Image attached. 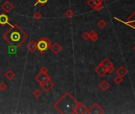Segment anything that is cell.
I'll return each mask as SVG.
<instances>
[{
	"mask_svg": "<svg viewBox=\"0 0 135 114\" xmlns=\"http://www.w3.org/2000/svg\"><path fill=\"white\" fill-rule=\"evenodd\" d=\"M3 38L10 45L19 47L28 39V35L18 25H11L10 28L3 35Z\"/></svg>",
	"mask_w": 135,
	"mask_h": 114,
	"instance_id": "cell-1",
	"label": "cell"
},
{
	"mask_svg": "<svg viewBox=\"0 0 135 114\" xmlns=\"http://www.w3.org/2000/svg\"><path fill=\"white\" fill-rule=\"evenodd\" d=\"M76 103V98L69 92H66L53 105V107L61 114H73Z\"/></svg>",
	"mask_w": 135,
	"mask_h": 114,
	"instance_id": "cell-2",
	"label": "cell"
},
{
	"mask_svg": "<svg viewBox=\"0 0 135 114\" xmlns=\"http://www.w3.org/2000/svg\"><path fill=\"white\" fill-rule=\"evenodd\" d=\"M52 43L48 37H41L37 42V50L40 54H45L49 49Z\"/></svg>",
	"mask_w": 135,
	"mask_h": 114,
	"instance_id": "cell-3",
	"label": "cell"
},
{
	"mask_svg": "<svg viewBox=\"0 0 135 114\" xmlns=\"http://www.w3.org/2000/svg\"><path fill=\"white\" fill-rule=\"evenodd\" d=\"M40 86H41V88L43 89V90L45 92H49L50 90H52V88L54 87L55 83H54V82L51 79V77H50L48 79H46L45 82H43L42 83H41Z\"/></svg>",
	"mask_w": 135,
	"mask_h": 114,
	"instance_id": "cell-4",
	"label": "cell"
},
{
	"mask_svg": "<svg viewBox=\"0 0 135 114\" xmlns=\"http://www.w3.org/2000/svg\"><path fill=\"white\" fill-rule=\"evenodd\" d=\"M74 113H77V114H84V113H88V109L86 108V106L83 104L80 101H77L76 106L75 107L74 109Z\"/></svg>",
	"mask_w": 135,
	"mask_h": 114,
	"instance_id": "cell-5",
	"label": "cell"
},
{
	"mask_svg": "<svg viewBox=\"0 0 135 114\" xmlns=\"http://www.w3.org/2000/svg\"><path fill=\"white\" fill-rule=\"evenodd\" d=\"M1 9L3 10V11H5L6 13H10L14 9V5L11 3H10L9 0H6V1H5L2 4Z\"/></svg>",
	"mask_w": 135,
	"mask_h": 114,
	"instance_id": "cell-6",
	"label": "cell"
},
{
	"mask_svg": "<svg viewBox=\"0 0 135 114\" xmlns=\"http://www.w3.org/2000/svg\"><path fill=\"white\" fill-rule=\"evenodd\" d=\"M0 25L4 26V25H11V24L10 23V18L9 16L5 14V13H1L0 14Z\"/></svg>",
	"mask_w": 135,
	"mask_h": 114,
	"instance_id": "cell-7",
	"label": "cell"
},
{
	"mask_svg": "<svg viewBox=\"0 0 135 114\" xmlns=\"http://www.w3.org/2000/svg\"><path fill=\"white\" fill-rule=\"evenodd\" d=\"M49 49L51 50V51H52L53 53L57 55V54H59V53L60 52V51H61L62 47H61V45H60L59 43L55 42V43H53V45H51Z\"/></svg>",
	"mask_w": 135,
	"mask_h": 114,
	"instance_id": "cell-8",
	"label": "cell"
},
{
	"mask_svg": "<svg viewBox=\"0 0 135 114\" xmlns=\"http://www.w3.org/2000/svg\"><path fill=\"white\" fill-rule=\"evenodd\" d=\"M102 112H103V110H102V109L96 103L93 104L91 106V108L88 109V113H102Z\"/></svg>",
	"mask_w": 135,
	"mask_h": 114,
	"instance_id": "cell-9",
	"label": "cell"
},
{
	"mask_svg": "<svg viewBox=\"0 0 135 114\" xmlns=\"http://www.w3.org/2000/svg\"><path fill=\"white\" fill-rule=\"evenodd\" d=\"M49 78H50V76L48 74H45V73H40L35 77V80L38 82L39 84L42 83L43 82H45L46 79H48Z\"/></svg>",
	"mask_w": 135,
	"mask_h": 114,
	"instance_id": "cell-10",
	"label": "cell"
},
{
	"mask_svg": "<svg viewBox=\"0 0 135 114\" xmlns=\"http://www.w3.org/2000/svg\"><path fill=\"white\" fill-rule=\"evenodd\" d=\"M26 48L30 51V52H34L37 50V42H35L34 40H30L29 42L26 45Z\"/></svg>",
	"mask_w": 135,
	"mask_h": 114,
	"instance_id": "cell-11",
	"label": "cell"
},
{
	"mask_svg": "<svg viewBox=\"0 0 135 114\" xmlns=\"http://www.w3.org/2000/svg\"><path fill=\"white\" fill-rule=\"evenodd\" d=\"M15 75H16L15 73L14 72V71H12V70H8L7 71H6V73L4 75L5 78L7 80H9V81H11L15 77Z\"/></svg>",
	"mask_w": 135,
	"mask_h": 114,
	"instance_id": "cell-12",
	"label": "cell"
},
{
	"mask_svg": "<svg viewBox=\"0 0 135 114\" xmlns=\"http://www.w3.org/2000/svg\"><path fill=\"white\" fill-rule=\"evenodd\" d=\"M96 71L97 72L98 74H99V75L102 76V75H104L105 73H106V68L101 64V65L98 66V67L96 68Z\"/></svg>",
	"mask_w": 135,
	"mask_h": 114,
	"instance_id": "cell-13",
	"label": "cell"
},
{
	"mask_svg": "<svg viewBox=\"0 0 135 114\" xmlns=\"http://www.w3.org/2000/svg\"><path fill=\"white\" fill-rule=\"evenodd\" d=\"M74 15H75V13H74V11H73V10H72V9L67 10L66 12L65 13V16L66 17H68V18H71V17H74Z\"/></svg>",
	"mask_w": 135,
	"mask_h": 114,
	"instance_id": "cell-14",
	"label": "cell"
},
{
	"mask_svg": "<svg viewBox=\"0 0 135 114\" xmlns=\"http://www.w3.org/2000/svg\"><path fill=\"white\" fill-rule=\"evenodd\" d=\"M89 37H90V38L91 39V40L92 41H96L97 40V39H98V36H97V34H96V33L95 32L94 30H91V32H90V33H89Z\"/></svg>",
	"mask_w": 135,
	"mask_h": 114,
	"instance_id": "cell-15",
	"label": "cell"
},
{
	"mask_svg": "<svg viewBox=\"0 0 135 114\" xmlns=\"http://www.w3.org/2000/svg\"><path fill=\"white\" fill-rule=\"evenodd\" d=\"M17 48H18V47H16V46L10 45L9 48H8L9 54H16L17 53Z\"/></svg>",
	"mask_w": 135,
	"mask_h": 114,
	"instance_id": "cell-16",
	"label": "cell"
},
{
	"mask_svg": "<svg viewBox=\"0 0 135 114\" xmlns=\"http://www.w3.org/2000/svg\"><path fill=\"white\" fill-rule=\"evenodd\" d=\"M33 95L34 96V98H39L41 95H42V93L39 89H36L34 92H33Z\"/></svg>",
	"mask_w": 135,
	"mask_h": 114,
	"instance_id": "cell-17",
	"label": "cell"
},
{
	"mask_svg": "<svg viewBox=\"0 0 135 114\" xmlns=\"http://www.w3.org/2000/svg\"><path fill=\"white\" fill-rule=\"evenodd\" d=\"M49 1V0H36V3L34 4V6H36L37 5H41V6H45V4H47V3Z\"/></svg>",
	"mask_w": 135,
	"mask_h": 114,
	"instance_id": "cell-18",
	"label": "cell"
},
{
	"mask_svg": "<svg viewBox=\"0 0 135 114\" xmlns=\"http://www.w3.org/2000/svg\"><path fill=\"white\" fill-rule=\"evenodd\" d=\"M33 17H34L35 20L39 21V20H41V18H42V14H41V12H39V11H37V12H35L34 14L33 15Z\"/></svg>",
	"mask_w": 135,
	"mask_h": 114,
	"instance_id": "cell-19",
	"label": "cell"
},
{
	"mask_svg": "<svg viewBox=\"0 0 135 114\" xmlns=\"http://www.w3.org/2000/svg\"><path fill=\"white\" fill-rule=\"evenodd\" d=\"M99 87L102 90H106L108 87H109V85L107 82L103 81L102 82H101V83L99 84Z\"/></svg>",
	"mask_w": 135,
	"mask_h": 114,
	"instance_id": "cell-20",
	"label": "cell"
},
{
	"mask_svg": "<svg viewBox=\"0 0 135 114\" xmlns=\"http://www.w3.org/2000/svg\"><path fill=\"white\" fill-rule=\"evenodd\" d=\"M88 5L90 7H91L92 9H94L97 4H96V3L95 2V0H89V1H88Z\"/></svg>",
	"mask_w": 135,
	"mask_h": 114,
	"instance_id": "cell-21",
	"label": "cell"
},
{
	"mask_svg": "<svg viewBox=\"0 0 135 114\" xmlns=\"http://www.w3.org/2000/svg\"><path fill=\"white\" fill-rule=\"evenodd\" d=\"M7 88V85L5 83V82H0V90L1 91H5Z\"/></svg>",
	"mask_w": 135,
	"mask_h": 114,
	"instance_id": "cell-22",
	"label": "cell"
},
{
	"mask_svg": "<svg viewBox=\"0 0 135 114\" xmlns=\"http://www.w3.org/2000/svg\"><path fill=\"white\" fill-rule=\"evenodd\" d=\"M40 72L41 73H45V74H48V72H49V69L45 67V66H43V67H41V69H40Z\"/></svg>",
	"mask_w": 135,
	"mask_h": 114,
	"instance_id": "cell-23",
	"label": "cell"
},
{
	"mask_svg": "<svg viewBox=\"0 0 135 114\" xmlns=\"http://www.w3.org/2000/svg\"><path fill=\"white\" fill-rule=\"evenodd\" d=\"M106 25H107V23H106V22L105 21H103V20H100L99 22V23H98V25L100 27V28H104L105 26H106Z\"/></svg>",
	"mask_w": 135,
	"mask_h": 114,
	"instance_id": "cell-24",
	"label": "cell"
},
{
	"mask_svg": "<svg viewBox=\"0 0 135 114\" xmlns=\"http://www.w3.org/2000/svg\"><path fill=\"white\" fill-rule=\"evenodd\" d=\"M82 38L84 39V40H88L90 38V37H89V33L84 32V33L82 34Z\"/></svg>",
	"mask_w": 135,
	"mask_h": 114,
	"instance_id": "cell-25",
	"label": "cell"
},
{
	"mask_svg": "<svg viewBox=\"0 0 135 114\" xmlns=\"http://www.w3.org/2000/svg\"><path fill=\"white\" fill-rule=\"evenodd\" d=\"M132 22H135V20H133V21H132Z\"/></svg>",
	"mask_w": 135,
	"mask_h": 114,
	"instance_id": "cell-26",
	"label": "cell"
}]
</instances>
